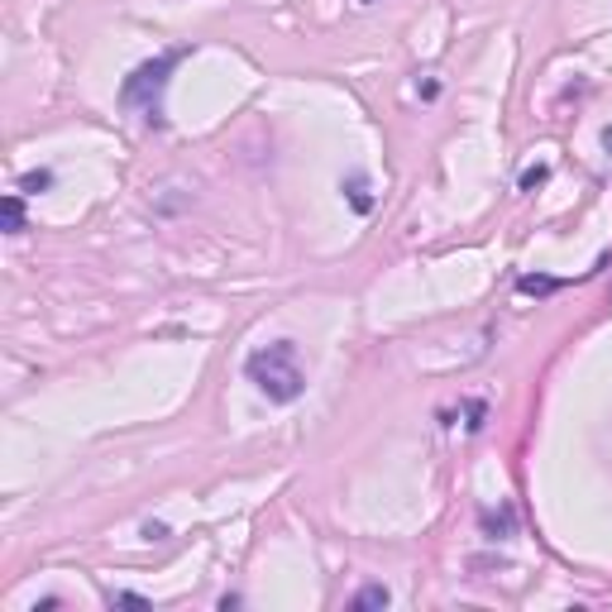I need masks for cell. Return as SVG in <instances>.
<instances>
[{
    "label": "cell",
    "instance_id": "obj_10",
    "mask_svg": "<svg viewBox=\"0 0 612 612\" xmlns=\"http://www.w3.org/2000/svg\"><path fill=\"white\" fill-rule=\"evenodd\" d=\"M144 536H149V541H168V526L164 522H149V526H144Z\"/></svg>",
    "mask_w": 612,
    "mask_h": 612
},
{
    "label": "cell",
    "instance_id": "obj_3",
    "mask_svg": "<svg viewBox=\"0 0 612 612\" xmlns=\"http://www.w3.org/2000/svg\"><path fill=\"white\" fill-rule=\"evenodd\" d=\"M388 599H393V593L388 589H383V584H368V589H359V593H354V612H374V608H388Z\"/></svg>",
    "mask_w": 612,
    "mask_h": 612
},
{
    "label": "cell",
    "instance_id": "obj_9",
    "mask_svg": "<svg viewBox=\"0 0 612 612\" xmlns=\"http://www.w3.org/2000/svg\"><path fill=\"white\" fill-rule=\"evenodd\" d=\"M120 608H149V599H139V593H116Z\"/></svg>",
    "mask_w": 612,
    "mask_h": 612
},
{
    "label": "cell",
    "instance_id": "obj_1",
    "mask_svg": "<svg viewBox=\"0 0 612 612\" xmlns=\"http://www.w3.org/2000/svg\"><path fill=\"white\" fill-rule=\"evenodd\" d=\"M245 374H249V383L268 402H297L306 393V374H302V364H297V345L293 340L254 349L249 359H245Z\"/></svg>",
    "mask_w": 612,
    "mask_h": 612
},
{
    "label": "cell",
    "instance_id": "obj_6",
    "mask_svg": "<svg viewBox=\"0 0 612 612\" xmlns=\"http://www.w3.org/2000/svg\"><path fill=\"white\" fill-rule=\"evenodd\" d=\"M20 187H24V191H43V187H53V172H24Z\"/></svg>",
    "mask_w": 612,
    "mask_h": 612
},
{
    "label": "cell",
    "instance_id": "obj_5",
    "mask_svg": "<svg viewBox=\"0 0 612 612\" xmlns=\"http://www.w3.org/2000/svg\"><path fill=\"white\" fill-rule=\"evenodd\" d=\"M345 191H349L354 211H374V197H368V182H364V177H359V172H354V177H349V187H345Z\"/></svg>",
    "mask_w": 612,
    "mask_h": 612
},
{
    "label": "cell",
    "instance_id": "obj_7",
    "mask_svg": "<svg viewBox=\"0 0 612 612\" xmlns=\"http://www.w3.org/2000/svg\"><path fill=\"white\" fill-rule=\"evenodd\" d=\"M555 287H560L555 278H522L517 293H555Z\"/></svg>",
    "mask_w": 612,
    "mask_h": 612
},
{
    "label": "cell",
    "instance_id": "obj_2",
    "mask_svg": "<svg viewBox=\"0 0 612 612\" xmlns=\"http://www.w3.org/2000/svg\"><path fill=\"white\" fill-rule=\"evenodd\" d=\"M177 62H182V48H177V53H158L154 62L135 68L120 87V101L130 110H144L149 125H164V91H168V77H172Z\"/></svg>",
    "mask_w": 612,
    "mask_h": 612
},
{
    "label": "cell",
    "instance_id": "obj_4",
    "mask_svg": "<svg viewBox=\"0 0 612 612\" xmlns=\"http://www.w3.org/2000/svg\"><path fill=\"white\" fill-rule=\"evenodd\" d=\"M0 216H6V235H20V230H24V201H20V197H6Z\"/></svg>",
    "mask_w": 612,
    "mask_h": 612
},
{
    "label": "cell",
    "instance_id": "obj_8",
    "mask_svg": "<svg viewBox=\"0 0 612 612\" xmlns=\"http://www.w3.org/2000/svg\"><path fill=\"white\" fill-rule=\"evenodd\" d=\"M545 177H551V168H531V172L522 177V187L531 191V187H541V182H545Z\"/></svg>",
    "mask_w": 612,
    "mask_h": 612
},
{
    "label": "cell",
    "instance_id": "obj_11",
    "mask_svg": "<svg viewBox=\"0 0 612 612\" xmlns=\"http://www.w3.org/2000/svg\"><path fill=\"white\" fill-rule=\"evenodd\" d=\"M603 149L612 154V125H608V130H603Z\"/></svg>",
    "mask_w": 612,
    "mask_h": 612
}]
</instances>
